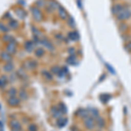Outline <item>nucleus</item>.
<instances>
[{
  "label": "nucleus",
  "instance_id": "obj_1",
  "mask_svg": "<svg viewBox=\"0 0 131 131\" xmlns=\"http://www.w3.org/2000/svg\"><path fill=\"white\" fill-rule=\"evenodd\" d=\"M84 125L88 129H93L95 126V121H94V117L90 115H88L86 117L84 118Z\"/></svg>",
  "mask_w": 131,
  "mask_h": 131
},
{
  "label": "nucleus",
  "instance_id": "obj_2",
  "mask_svg": "<svg viewBox=\"0 0 131 131\" xmlns=\"http://www.w3.org/2000/svg\"><path fill=\"white\" fill-rule=\"evenodd\" d=\"M131 16V12L128 9H122L121 12H118L116 14V17L119 20H125V19H128Z\"/></svg>",
  "mask_w": 131,
  "mask_h": 131
},
{
  "label": "nucleus",
  "instance_id": "obj_3",
  "mask_svg": "<svg viewBox=\"0 0 131 131\" xmlns=\"http://www.w3.org/2000/svg\"><path fill=\"white\" fill-rule=\"evenodd\" d=\"M31 13H32L33 18H34V19L36 21H40L42 19V14H41L40 10H39V8L31 7Z\"/></svg>",
  "mask_w": 131,
  "mask_h": 131
},
{
  "label": "nucleus",
  "instance_id": "obj_4",
  "mask_svg": "<svg viewBox=\"0 0 131 131\" xmlns=\"http://www.w3.org/2000/svg\"><path fill=\"white\" fill-rule=\"evenodd\" d=\"M24 65L26 69H33L35 67H37L38 63L35 60H28L24 63Z\"/></svg>",
  "mask_w": 131,
  "mask_h": 131
},
{
  "label": "nucleus",
  "instance_id": "obj_5",
  "mask_svg": "<svg viewBox=\"0 0 131 131\" xmlns=\"http://www.w3.org/2000/svg\"><path fill=\"white\" fill-rule=\"evenodd\" d=\"M8 104L12 107H15V106H18V104L20 103V99L18 98L16 96H13V97H10L7 101Z\"/></svg>",
  "mask_w": 131,
  "mask_h": 131
},
{
  "label": "nucleus",
  "instance_id": "obj_6",
  "mask_svg": "<svg viewBox=\"0 0 131 131\" xmlns=\"http://www.w3.org/2000/svg\"><path fill=\"white\" fill-rule=\"evenodd\" d=\"M51 113H52V116H53L54 118H57V119L60 118L63 115L62 112L60 110V108L57 107H52V108H51Z\"/></svg>",
  "mask_w": 131,
  "mask_h": 131
},
{
  "label": "nucleus",
  "instance_id": "obj_7",
  "mask_svg": "<svg viewBox=\"0 0 131 131\" xmlns=\"http://www.w3.org/2000/svg\"><path fill=\"white\" fill-rule=\"evenodd\" d=\"M0 58H1L2 60L4 61H6V62H10L12 60V54L9 53L8 52H2L0 53Z\"/></svg>",
  "mask_w": 131,
  "mask_h": 131
},
{
  "label": "nucleus",
  "instance_id": "obj_8",
  "mask_svg": "<svg viewBox=\"0 0 131 131\" xmlns=\"http://www.w3.org/2000/svg\"><path fill=\"white\" fill-rule=\"evenodd\" d=\"M16 44L14 42H9V44L6 46V52H8L10 54H14L16 52Z\"/></svg>",
  "mask_w": 131,
  "mask_h": 131
},
{
  "label": "nucleus",
  "instance_id": "obj_9",
  "mask_svg": "<svg viewBox=\"0 0 131 131\" xmlns=\"http://www.w3.org/2000/svg\"><path fill=\"white\" fill-rule=\"evenodd\" d=\"M39 43L42 44V45L45 46L46 48H47L48 50H52V49H53V46L52 45V43H51L49 40H47L46 39H45V38H41Z\"/></svg>",
  "mask_w": 131,
  "mask_h": 131
},
{
  "label": "nucleus",
  "instance_id": "obj_10",
  "mask_svg": "<svg viewBox=\"0 0 131 131\" xmlns=\"http://www.w3.org/2000/svg\"><path fill=\"white\" fill-rule=\"evenodd\" d=\"M34 46H35V43L31 40H27L25 43V49L28 52H32L33 49H34Z\"/></svg>",
  "mask_w": 131,
  "mask_h": 131
},
{
  "label": "nucleus",
  "instance_id": "obj_11",
  "mask_svg": "<svg viewBox=\"0 0 131 131\" xmlns=\"http://www.w3.org/2000/svg\"><path fill=\"white\" fill-rule=\"evenodd\" d=\"M10 126L12 129H16V130H20L21 129V125L19 123V122L17 121V120L13 119L10 122Z\"/></svg>",
  "mask_w": 131,
  "mask_h": 131
},
{
  "label": "nucleus",
  "instance_id": "obj_12",
  "mask_svg": "<svg viewBox=\"0 0 131 131\" xmlns=\"http://www.w3.org/2000/svg\"><path fill=\"white\" fill-rule=\"evenodd\" d=\"M68 38H69V39H71V40L76 41L80 39V35L76 31H73L68 33Z\"/></svg>",
  "mask_w": 131,
  "mask_h": 131
},
{
  "label": "nucleus",
  "instance_id": "obj_13",
  "mask_svg": "<svg viewBox=\"0 0 131 131\" xmlns=\"http://www.w3.org/2000/svg\"><path fill=\"white\" fill-rule=\"evenodd\" d=\"M67 118L66 117H62L61 116L60 118H59L58 119V122H57V125H58L59 128H63V127H65L66 125H67Z\"/></svg>",
  "mask_w": 131,
  "mask_h": 131
},
{
  "label": "nucleus",
  "instance_id": "obj_14",
  "mask_svg": "<svg viewBox=\"0 0 131 131\" xmlns=\"http://www.w3.org/2000/svg\"><path fill=\"white\" fill-rule=\"evenodd\" d=\"M8 82V77L5 75H2L0 76V88H5L7 85Z\"/></svg>",
  "mask_w": 131,
  "mask_h": 131
},
{
  "label": "nucleus",
  "instance_id": "obj_15",
  "mask_svg": "<svg viewBox=\"0 0 131 131\" xmlns=\"http://www.w3.org/2000/svg\"><path fill=\"white\" fill-rule=\"evenodd\" d=\"M3 69H4V71L6 72V73H10V72H12L14 69V66L12 62H7L5 66H4Z\"/></svg>",
  "mask_w": 131,
  "mask_h": 131
},
{
  "label": "nucleus",
  "instance_id": "obj_16",
  "mask_svg": "<svg viewBox=\"0 0 131 131\" xmlns=\"http://www.w3.org/2000/svg\"><path fill=\"white\" fill-rule=\"evenodd\" d=\"M88 115L92 117H99V111L98 109L94 108V107H91V108L88 109Z\"/></svg>",
  "mask_w": 131,
  "mask_h": 131
},
{
  "label": "nucleus",
  "instance_id": "obj_17",
  "mask_svg": "<svg viewBox=\"0 0 131 131\" xmlns=\"http://www.w3.org/2000/svg\"><path fill=\"white\" fill-rule=\"evenodd\" d=\"M59 15L62 19H66V18H67V10H66L63 7H59Z\"/></svg>",
  "mask_w": 131,
  "mask_h": 131
},
{
  "label": "nucleus",
  "instance_id": "obj_18",
  "mask_svg": "<svg viewBox=\"0 0 131 131\" xmlns=\"http://www.w3.org/2000/svg\"><path fill=\"white\" fill-rule=\"evenodd\" d=\"M100 99L102 103H107V102H108V101L111 99V95L108 94H103L100 96Z\"/></svg>",
  "mask_w": 131,
  "mask_h": 131
},
{
  "label": "nucleus",
  "instance_id": "obj_19",
  "mask_svg": "<svg viewBox=\"0 0 131 131\" xmlns=\"http://www.w3.org/2000/svg\"><path fill=\"white\" fill-rule=\"evenodd\" d=\"M59 7H60V5H59V4L55 1H50L49 3H48V8H49V10H51L59 9Z\"/></svg>",
  "mask_w": 131,
  "mask_h": 131
},
{
  "label": "nucleus",
  "instance_id": "obj_20",
  "mask_svg": "<svg viewBox=\"0 0 131 131\" xmlns=\"http://www.w3.org/2000/svg\"><path fill=\"white\" fill-rule=\"evenodd\" d=\"M17 76H18V78H20V79L24 80V79H26L27 78V75H26V73L22 70V69H18V71H17Z\"/></svg>",
  "mask_w": 131,
  "mask_h": 131
},
{
  "label": "nucleus",
  "instance_id": "obj_21",
  "mask_svg": "<svg viewBox=\"0 0 131 131\" xmlns=\"http://www.w3.org/2000/svg\"><path fill=\"white\" fill-rule=\"evenodd\" d=\"M42 75L45 77V79L48 80V81H51L52 79V73H50V72L46 71V70H42Z\"/></svg>",
  "mask_w": 131,
  "mask_h": 131
},
{
  "label": "nucleus",
  "instance_id": "obj_22",
  "mask_svg": "<svg viewBox=\"0 0 131 131\" xmlns=\"http://www.w3.org/2000/svg\"><path fill=\"white\" fill-rule=\"evenodd\" d=\"M123 9V7L121 5H114L113 6V8H112V12H113V13L114 14H117L118 12H120L121 10Z\"/></svg>",
  "mask_w": 131,
  "mask_h": 131
},
{
  "label": "nucleus",
  "instance_id": "obj_23",
  "mask_svg": "<svg viewBox=\"0 0 131 131\" xmlns=\"http://www.w3.org/2000/svg\"><path fill=\"white\" fill-rule=\"evenodd\" d=\"M67 63L68 65H74L76 63V57L74 55H70L67 59Z\"/></svg>",
  "mask_w": 131,
  "mask_h": 131
},
{
  "label": "nucleus",
  "instance_id": "obj_24",
  "mask_svg": "<svg viewBox=\"0 0 131 131\" xmlns=\"http://www.w3.org/2000/svg\"><path fill=\"white\" fill-rule=\"evenodd\" d=\"M77 114H78V115L81 116V117H83V118H85L88 115H88V109H80V110L77 112Z\"/></svg>",
  "mask_w": 131,
  "mask_h": 131
},
{
  "label": "nucleus",
  "instance_id": "obj_25",
  "mask_svg": "<svg viewBox=\"0 0 131 131\" xmlns=\"http://www.w3.org/2000/svg\"><path fill=\"white\" fill-rule=\"evenodd\" d=\"M15 12H16L17 16H18V18H20L21 19L25 18V10H22V9H17V10H15Z\"/></svg>",
  "mask_w": 131,
  "mask_h": 131
},
{
  "label": "nucleus",
  "instance_id": "obj_26",
  "mask_svg": "<svg viewBox=\"0 0 131 131\" xmlns=\"http://www.w3.org/2000/svg\"><path fill=\"white\" fill-rule=\"evenodd\" d=\"M18 95H19V99H20V100H26V99H27L26 91H25L24 89L19 90V92H18Z\"/></svg>",
  "mask_w": 131,
  "mask_h": 131
},
{
  "label": "nucleus",
  "instance_id": "obj_27",
  "mask_svg": "<svg viewBox=\"0 0 131 131\" xmlns=\"http://www.w3.org/2000/svg\"><path fill=\"white\" fill-rule=\"evenodd\" d=\"M7 94L10 97H13V96H16V94H18V92H17V89L15 88H10V89L8 90Z\"/></svg>",
  "mask_w": 131,
  "mask_h": 131
},
{
  "label": "nucleus",
  "instance_id": "obj_28",
  "mask_svg": "<svg viewBox=\"0 0 131 131\" xmlns=\"http://www.w3.org/2000/svg\"><path fill=\"white\" fill-rule=\"evenodd\" d=\"M9 26L12 29H13V30H14V29H17L18 27V23L17 22L16 20L12 19V20H10L9 22Z\"/></svg>",
  "mask_w": 131,
  "mask_h": 131
},
{
  "label": "nucleus",
  "instance_id": "obj_29",
  "mask_svg": "<svg viewBox=\"0 0 131 131\" xmlns=\"http://www.w3.org/2000/svg\"><path fill=\"white\" fill-rule=\"evenodd\" d=\"M95 123L99 128H102V127L104 126V120H103V118H101V117H97Z\"/></svg>",
  "mask_w": 131,
  "mask_h": 131
},
{
  "label": "nucleus",
  "instance_id": "obj_30",
  "mask_svg": "<svg viewBox=\"0 0 131 131\" xmlns=\"http://www.w3.org/2000/svg\"><path fill=\"white\" fill-rule=\"evenodd\" d=\"M60 68L58 67V66H54V67H52V68H51V73H52V74L58 75L59 73H60Z\"/></svg>",
  "mask_w": 131,
  "mask_h": 131
},
{
  "label": "nucleus",
  "instance_id": "obj_31",
  "mask_svg": "<svg viewBox=\"0 0 131 131\" xmlns=\"http://www.w3.org/2000/svg\"><path fill=\"white\" fill-rule=\"evenodd\" d=\"M59 108H60V110L62 112V114H67V106H66L64 103H60V104H59Z\"/></svg>",
  "mask_w": 131,
  "mask_h": 131
},
{
  "label": "nucleus",
  "instance_id": "obj_32",
  "mask_svg": "<svg viewBox=\"0 0 131 131\" xmlns=\"http://www.w3.org/2000/svg\"><path fill=\"white\" fill-rule=\"evenodd\" d=\"M44 53H45V52H44V50L42 48H38L35 51V55L37 57H42L44 55Z\"/></svg>",
  "mask_w": 131,
  "mask_h": 131
},
{
  "label": "nucleus",
  "instance_id": "obj_33",
  "mask_svg": "<svg viewBox=\"0 0 131 131\" xmlns=\"http://www.w3.org/2000/svg\"><path fill=\"white\" fill-rule=\"evenodd\" d=\"M67 24H68L69 26H71V27H75V21L73 18H72V17H69L68 18Z\"/></svg>",
  "mask_w": 131,
  "mask_h": 131
},
{
  "label": "nucleus",
  "instance_id": "obj_34",
  "mask_svg": "<svg viewBox=\"0 0 131 131\" xmlns=\"http://www.w3.org/2000/svg\"><path fill=\"white\" fill-rule=\"evenodd\" d=\"M27 129H28V131H38V127L36 126L35 124L31 123L28 126Z\"/></svg>",
  "mask_w": 131,
  "mask_h": 131
},
{
  "label": "nucleus",
  "instance_id": "obj_35",
  "mask_svg": "<svg viewBox=\"0 0 131 131\" xmlns=\"http://www.w3.org/2000/svg\"><path fill=\"white\" fill-rule=\"evenodd\" d=\"M0 31H4V32H8V31H9V29H8L5 25L2 24V23L0 22Z\"/></svg>",
  "mask_w": 131,
  "mask_h": 131
},
{
  "label": "nucleus",
  "instance_id": "obj_36",
  "mask_svg": "<svg viewBox=\"0 0 131 131\" xmlns=\"http://www.w3.org/2000/svg\"><path fill=\"white\" fill-rule=\"evenodd\" d=\"M31 30H32V32H33V34H34V36H37V37H40V35H41V33L39 32V30H38L37 28H35V27H32L31 28Z\"/></svg>",
  "mask_w": 131,
  "mask_h": 131
},
{
  "label": "nucleus",
  "instance_id": "obj_37",
  "mask_svg": "<svg viewBox=\"0 0 131 131\" xmlns=\"http://www.w3.org/2000/svg\"><path fill=\"white\" fill-rule=\"evenodd\" d=\"M3 39L5 41H7V42H12L13 39H12V36H10V35H5L3 37Z\"/></svg>",
  "mask_w": 131,
  "mask_h": 131
},
{
  "label": "nucleus",
  "instance_id": "obj_38",
  "mask_svg": "<svg viewBox=\"0 0 131 131\" xmlns=\"http://www.w3.org/2000/svg\"><path fill=\"white\" fill-rule=\"evenodd\" d=\"M37 5L39 6V7H43V6L45 5V3H44L43 0H39V1H37Z\"/></svg>",
  "mask_w": 131,
  "mask_h": 131
},
{
  "label": "nucleus",
  "instance_id": "obj_39",
  "mask_svg": "<svg viewBox=\"0 0 131 131\" xmlns=\"http://www.w3.org/2000/svg\"><path fill=\"white\" fill-rule=\"evenodd\" d=\"M126 50L128 51V52H131V42H129V43H128L125 46Z\"/></svg>",
  "mask_w": 131,
  "mask_h": 131
},
{
  "label": "nucleus",
  "instance_id": "obj_40",
  "mask_svg": "<svg viewBox=\"0 0 131 131\" xmlns=\"http://www.w3.org/2000/svg\"><path fill=\"white\" fill-rule=\"evenodd\" d=\"M74 52H75V50H74V48H73V47H70V48L68 49V52L71 54V55H73Z\"/></svg>",
  "mask_w": 131,
  "mask_h": 131
},
{
  "label": "nucleus",
  "instance_id": "obj_41",
  "mask_svg": "<svg viewBox=\"0 0 131 131\" xmlns=\"http://www.w3.org/2000/svg\"><path fill=\"white\" fill-rule=\"evenodd\" d=\"M107 68H108V70H109V71H110V70H111V72H112V73H115V70H114V69H113V68H112V67H110V66H109V65H107Z\"/></svg>",
  "mask_w": 131,
  "mask_h": 131
},
{
  "label": "nucleus",
  "instance_id": "obj_42",
  "mask_svg": "<svg viewBox=\"0 0 131 131\" xmlns=\"http://www.w3.org/2000/svg\"><path fill=\"white\" fill-rule=\"evenodd\" d=\"M0 131H3V124L0 122Z\"/></svg>",
  "mask_w": 131,
  "mask_h": 131
},
{
  "label": "nucleus",
  "instance_id": "obj_43",
  "mask_svg": "<svg viewBox=\"0 0 131 131\" xmlns=\"http://www.w3.org/2000/svg\"><path fill=\"white\" fill-rule=\"evenodd\" d=\"M12 131H19V130H16V129H12Z\"/></svg>",
  "mask_w": 131,
  "mask_h": 131
}]
</instances>
